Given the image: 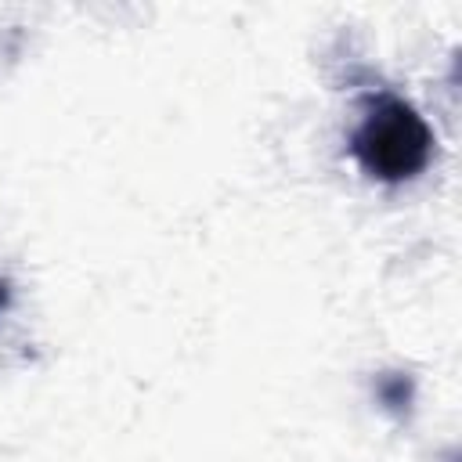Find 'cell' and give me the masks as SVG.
I'll use <instances>...</instances> for the list:
<instances>
[{
    "label": "cell",
    "instance_id": "cell-1",
    "mask_svg": "<svg viewBox=\"0 0 462 462\" xmlns=\"http://www.w3.org/2000/svg\"><path fill=\"white\" fill-rule=\"evenodd\" d=\"M350 152L368 177L401 184L426 170L433 155V130L408 101L379 97L365 108L357 130L350 134Z\"/></svg>",
    "mask_w": 462,
    "mask_h": 462
},
{
    "label": "cell",
    "instance_id": "cell-2",
    "mask_svg": "<svg viewBox=\"0 0 462 462\" xmlns=\"http://www.w3.org/2000/svg\"><path fill=\"white\" fill-rule=\"evenodd\" d=\"M7 300H11V289H7V282H0V310L7 307Z\"/></svg>",
    "mask_w": 462,
    "mask_h": 462
}]
</instances>
